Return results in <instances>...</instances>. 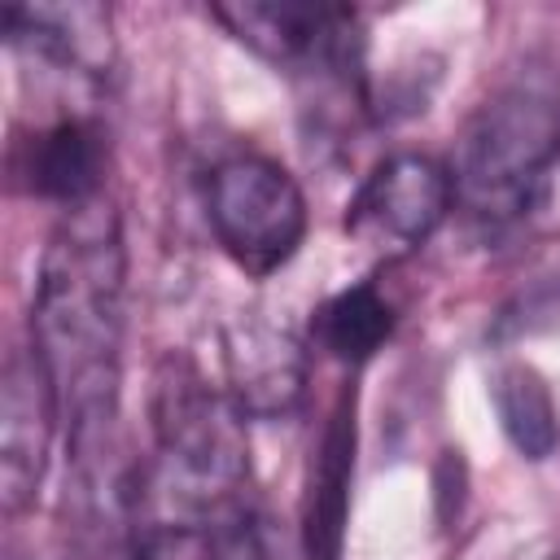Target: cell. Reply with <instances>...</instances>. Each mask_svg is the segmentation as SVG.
<instances>
[{"mask_svg":"<svg viewBox=\"0 0 560 560\" xmlns=\"http://www.w3.org/2000/svg\"><path fill=\"white\" fill-rule=\"evenodd\" d=\"M127 328V245L101 197L66 210L35 271L31 346L39 350L79 464H92L118 420Z\"/></svg>","mask_w":560,"mask_h":560,"instance_id":"1","label":"cell"},{"mask_svg":"<svg viewBox=\"0 0 560 560\" xmlns=\"http://www.w3.org/2000/svg\"><path fill=\"white\" fill-rule=\"evenodd\" d=\"M245 411L188 354H166L153 376V490L175 521L206 525L245 508Z\"/></svg>","mask_w":560,"mask_h":560,"instance_id":"2","label":"cell"},{"mask_svg":"<svg viewBox=\"0 0 560 560\" xmlns=\"http://www.w3.org/2000/svg\"><path fill=\"white\" fill-rule=\"evenodd\" d=\"M556 158L560 101L534 79L508 83L468 114L455 140V206L481 228H508L542 201Z\"/></svg>","mask_w":560,"mask_h":560,"instance_id":"3","label":"cell"},{"mask_svg":"<svg viewBox=\"0 0 560 560\" xmlns=\"http://www.w3.org/2000/svg\"><path fill=\"white\" fill-rule=\"evenodd\" d=\"M206 219L219 249L249 276L280 271L306 236V197L267 153L241 149L206 175Z\"/></svg>","mask_w":560,"mask_h":560,"instance_id":"4","label":"cell"},{"mask_svg":"<svg viewBox=\"0 0 560 560\" xmlns=\"http://www.w3.org/2000/svg\"><path fill=\"white\" fill-rule=\"evenodd\" d=\"M249 52L284 74L350 83L363 70V18L319 0H236L210 9Z\"/></svg>","mask_w":560,"mask_h":560,"instance_id":"5","label":"cell"},{"mask_svg":"<svg viewBox=\"0 0 560 560\" xmlns=\"http://www.w3.org/2000/svg\"><path fill=\"white\" fill-rule=\"evenodd\" d=\"M455 210L451 166L420 149L381 158L346 206V232L376 254H407L424 245Z\"/></svg>","mask_w":560,"mask_h":560,"instance_id":"6","label":"cell"},{"mask_svg":"<svg viewBox=\"0 0 560 560\" xmlns=\"http://www.w3.org/2000/svg\"><path fill=\"white\" fill-rule=\"evenodd\" d=\"M57 424L61 402L39 350L31 341L13 346L0 385V503L9 516H22L39 499Z\"/></svg>","mask_w":560,"mask_h":560,"instance_id":"7","label":"cell"},{"mask_svg":"<svg viewBox=\"0 0 560 560\" xmlns=\"http://www.w3.org/2000/svg\"><path fill=\"white\" fill-rule=\"evenodd\" d=\"M109 131L92 114H61L13 144V179L39 201L79 210L105 197Z\"/></svg>","mask_w":560,"mask_h":560,"instance_id":"8","label":"cell"},{"mask_svg":"<svg viewBox=\"0 0 560 560\" xmlns=\"http://www.w3.org/2000/svg\"><path fill=\"white\" fill-rule=\"evenodd\" d=\"M223 376L228 394L245 416L280 420L302 402L306 350L302 341L262 315H241L223 332Z\"/></svg>","mask_w":560,"mask_h":560,"instance_id":"9","label":"cell"},{"mask_svg":"<svg viewBox=\"0 0 560 560\" xmlns=\"http://www.w3.org/2000/svg\"><path fill=\"white\" fill-rule=\"evenodd\" d=\"M4 35L22 57L44 61L57 74L92 83L109 79L114 26L101 4H9Z\"/></svg>","mask_w":560,"mask_h":560,"instance_id":"10","label":"cell"},{"mask_svg":"<svg viewBox=\"0 0 560 560\" xmlns=\"http://www.w3.org/2000/svg\"><path fill=\"white\" fill-rule=\"evenodd\" d=\"M350 472H354V389H341L332 402L306 486V516H302V547L306 560H341L346 538V508H350Z\"/></svg>","mask_w":560,"mask_h":560,"instance_id":"11","label":"cell"},{"mask_svg":"<svg viewBox=\"0 0 560 560\" xmlns=\"http://www.w3.org/2000/svg\"><path fill=\"white\" fill-rule=\"evenodd\" d=\"M394 324L398 311L389 293L376 280H359L337 289L311 311V341L341 368H363L394 337Z\"/></svg>","mask_w":560,"mask_h":560,"instance_id":"12","label":"cell"},{"mask_svg":"<svg viewBox=\"0 0 560 560\" xmlns=\"http://www.w3.org/2000/svg\"><path fill=\"white\" fill-rule=\"evenodd\" d=\"M490 402L499 416L503 438L525 459H547L560 446V411L551 398V385L529 363H499L490 376Z\"/></svg>","mask_w":560,"mask_h":560,"instance_id":"13","label":"cell"},{"mask_svg":"<svg viewBox=\"0 0 560 560\" xmlns=\"http://www.w3.org/2000/svg\"><path fill=\"white\" fill-rule=\"evenodd\" d=\"M210 560H298L289 534L280 529V521L262 508H236L232 516L219 521V529L210 534Z\"/></svg>","mask_w":560,"mask_h":560,"instance_id":"14","label":"cell"},{"mask_svg":"<svg viewBox=\"0 0 560 560\" xmlns=\"http://www.w3.org/2000/svg\"><path fill=\"white\" fill-rule=\"evenodd\" d=\"M210 529L192 521H153L136 534L127 560H210Z\"/></svg>","mask_w":560,"mask_h":560,"instance_id":"15","label":"cell"},{"mask_svg":"<svg viewBox=\"0 0 560 560\" xmlns=\"http://www.w3.org/2000/svg\"><path fill=\"white\" fill-rule=\"evenodd\" d=\"M512 560H560V547H556V542H534V547L516 551Z\"/></svg>","mask_w":560,"mask_h":560,"instance_id":"16","label":"cell"}]
</instances>
